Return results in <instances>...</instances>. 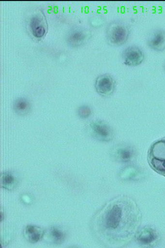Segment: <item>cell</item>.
<instances>
[{
  "mask_svg": "<svg viewBox=\"0 0 165 248\" xmlns=\"http://www.w3.org/2000/svg\"><path fill=\"white\" fill-rule=\"evenodd\" d=\"M48 236L50 238V242L54 244L60 245L65 242L67 234L63 229L58 226H53L49 230Z\"/></svg>",
  "mask_w": 165,
  "mask_h": 248,
  "instance_id": "9a60e30c",
  "label": "cell"
},
{
  "mask_svg": "<svg viewBox=\"0 0 165 248\" xmlns=\"http://www.w3.org/2000/svg\"><path fill=\"white\" fill-rule=\"evenodd\" d=\"M25 25L29 34L34 40H42L48 33V23L45 15L38 7L28 10L25 15Z\"/></svg>",
  "mask_w": 165,
  "mask_h": 248,
  "instance_id": "7a4b0ae2",
  "label": "cell"
},
{
  "mask_svg": "<svg viewBox=\"0 0 165 248\" xmlns=\"http://www.w3.org/2000/svg\"><path fill=\"white\" fill-rule=\"evenodd\" d=\"M135 237L139 244L145 246L152 245L158 239L156 232L152 228L149 227L144 228L137 232Z\"/></svg>",
  "mask_w": 165,
  "mask_h": 248,
  "instance_id": "7c38bea8",
  "label": "cell"
},
{
  "mask_svg": "<svg viewBox=\"0 0 165 248\" xmlns=\"http://www.w3.org/2000/svg\"><path fill=\"white\" fill-rule=\"evenodd\" d=\"M45 231L35 225H28L23 231V235L28 241L32 244H35L41 240L45 235Z\"/></svg>",
  "mask_w": 165,
  "mask_h": 248,
  "instance_id": "8fae6325",
  "label": "cell"
},
{
  "mask_svg": "<svg viewBox=\"0 0 165 248\" xmlns=\"http://www.w3.org/2000/svg\"><path fill=\"white\" fill-rule=\"evenodd\" d=\"M131 34V28L127 23L120 20L109 22L105 29L107 43L111 46H120L127 42Z\"/></svg>",
  "mask_w": 165,
  "mask_h": 248,
  "instance_id": "3957f363",
  "label": "cell"
},
{
  "mask_svg": "<svg viewBox=\"0 0 165 248\" xmlns=\"http://www.w3.org/2000/svg\"><path fill=\"white\" fill-rule=\"evenodd\" d=\"M1 183L2 188L6 190H13L17 187L19 178L13 172L5 171L1 174Z\"/></svg>",
  "mask_w": 165,
  "mask_h": 248,
  "instance_id": "4fadbf2b",
  "label": "cell"
},
{
  "mask_svg": "<svg viewBox=\"0 0 165 248\" xmlns=\"http://www.w3.org/2000/svg\"><path fill=\"white\" fill-rule=\"evenodd\" d=\"M31 108L32 105L29 99L26 97H18L14 100L13 109L18 115H27L30 112Z\"/></svg>",
  "mask_w": 165,
  "mask_h": 248,
  "instance_id": "5bb4252c",
  "label": "cell"
},
{
  "mask_svg": "<svg viewBox=\"0 0 165 248\" xmlns=\"http://www.w3.org/2000/svg\"><path fill=\"white\" fill-rule=\"evenodd\" d=\"M77 114L81 119H88L92 114L91 108L88 105H83L78 108Z\"/></svg>",
  "mask_w": 165,
  "mask_h": 248,
  "instance_id": "2e32d148",
  "label": "cell"
},
{
  "mask_svg": "<svg viewBox=\"0 0 165 248\" xmlns=\"http://www.w3.org/2000/svg\"><path fill=\"white\" fill-rule=\"evenodd\" d=\"M148 161L154 171L165 177V137L151 144L148 153Z\"/></svg>",
  "mask_w": 165,
  "mask_h": 248,
  "instance_id": "277c9868",
  "label": "cell"
},
{
  "mask_svg": "<svg viewBox=\"0 0 165 248\" xmlns=\"http://www.w3.org/2000/svg\"><path fill=\"white\" fill-rule=\"evenodd\" d=\"M164 68H165V63H164Z\"/></svg>",
  "mask_w": 165,
  "mask_h": 248,
  "instance_id": "e0dca14e",
  "label": "cell"
},
{
  "mask_svg": "<svg viewBox=\"0 0 165 248\" xmlns=\"http://www.w3.org/2000/svg\"><path fill=\"white\" fill-rule=\"evenodd\" d=\"M148 46L151 49L161 52L165 50V30L162 28L154 29L149 34L147 41Z\"/></svg>",
  "mask_w": 165,
  "mask_h": 248,
  "instance_id": "9c48e42d",
  "label": "cell"
},
{
  "mask_svg": "<svg viewBox=\"0 0 165 248\" xmlns=\"http://www.w3.org/2000/svg\"><path fill=\"white\" fill-rule=\"evenodd\" d=\"M87 130L90 135L97 140L108 142L114 138L113 129L106 122L102 120H93L87 126Z\"/></svg>",
  "mask_w": 165,
  "mask_h": 248,
  "instance_id": "5b68a950",
  "label": "cell"
},
{
  "mask_svg": "<svg viewBox=\"0 0 165 248\" xmlns=\"http://www.w3.org/2000/svg\"><path fill=\"white\" fill-rule=\"evenodd\" d=\"M135 150L129 145H119L115 147L112 151V155L116 160L128 162L135 156Z\"/></svg>",
  "mask_w": 165,
  "mask_h": 248,
  "instance_id": "30bf717a",
  "label": "cell"
},
{
  "mask_svg": "<svg viewBox=\"0 0 165 248\" xmlns=\"http://www.w3.org/2000/svg\"><path fill=\"white\" fill-rule=\"evenodd\" d=\"M144 51L139 46L132 45L125 48L122 52V58L125 65L135 67L140 65L145 60Z\"/></svg>",
  "mask_w": 165,
  "mask_h": 248,
  "instance_id": "ba28073f",
  "label": "cell"
},
{
  "mask_svg": "<svg viewBox=\"0 0 165 248\" xmlns=\"http://www.w3.org/2000/svg\"><path fill=\"white\" fill-rule=\"evenodd\" d=\"M116 87V81L111 74H102L98 76L96 79L95 89L98 94L102 97H108L112 95Z\"/></svg>",
  "mask_w": 165,
  "mask_h": 248,
  "instance_id": "52a82bcc",
  "label": "cell"
},
{
  "mask_svg": "<svg viewBox=\"0 0 165 248\" xmlns=\"http://www.w3.org/2000/svg\"><path fill=\"white\" fill-rule=\"evenodd\" d=\"M140 220V212L135 202L127 197H120L100 209L92 220L91 229L102 244L119 247L135 236Z\"/></svg>",
  "mask_w": 165,
  "mask_h": 248,
  "instance_id": "6da1fadb",
  "label": "cell"
},
{
  "mask_svg": "<svg viewBox=\"0 0 165 248\" xmlns=\"http://www.w3.org/2000/svg\"><path fill=\"white\" fill-rule=\"evenodd\" d=\"M92 37L91 31L86 28L75 26L70 29L66 35V42L70 47L80 48L87 44Z\"/></svg>",
  "mask_w": 165,
  "mask_h": 248,
  "instance_id": "8992f818",
  "label": "cell"
}]
</instances>
